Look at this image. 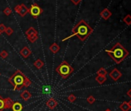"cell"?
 Masks as SVG:
<instances>
[{"label": "cell", "mask_w": 131, "mask_h": 111, "mask_svg": "<svg viewBox=\"0 0 131 111\" xmlns=\"http://www.w3.org/2000/svg\"><path fill=\"white\" fill-rule=\"evenodd\" d=\"M93 32V28L90 26L85 20L81 19L80 21L72 29V35L69 36L68 37L63 39L62 41L64 42L66 40L72 38L73 36H77L79 38V40L81 41H85V40L92 34V33Z\"/></svg>", "instance_id": "6da1fadb"}, {"label": "cell", "mask_w": 131, "mask_h": 111, "mask_svg": "<svg viewBox=\"0 0 131 111\" xmlns=\"http://www.w3.org/2000/svg\"><path fill=\"white\" fill-rule=\"evenodd\" d=\"M8 81L14 86V90H21L23 87H29L32 84L31 80L20 70H16L9 78Z\"/></svg>", "instance_id": "7a4b0ae2"}, {"label": "cell", "mask_w": 131, "mask_h": 111, "mask_svg": "<svg viewBox=\"0 0 131 111\" xmlns=\"http://www.w3.org/2000/svg\"><path fill=\"white\" fill-rule=\"evenodd\" d=\"M106 53L111 57L116 63H119L129 55L128 50L126 49L119 43H117L110 49H106Z\"/></svg>", "instance_id": "3957f363"}, {"label": "cell", "mask_w": 131, "mask_h": 111, "mask_svg": "<svg viewBox=\"0 0 131 111\" xmlns=\"http://www.w3.org/2000/svg\"><path fill=\"white\" fill-rule=\"evenodd\" d=\"M56 71L63 79H66L73 73L74 69L70 66L66 60H63V61L56 68Z\"/></svg>", "instance_id": "277c9868"}, {"label": "cell", "mask_w": 131, "mask_h": 111, "mask_svg": "<svg viewBox=\"0 0 131 111\" xmlns=\"http://www.w3.org/2000/svg\"><path fill=\"white\" fill-rule=\"evenodd\" d=\"M43 13V9L40 7L38 4L34 3L29 9V13L31 15L34 19L38 18Z\"/></svg>", "instance_id": "5b68a950"}, {"label": "cell", "mask_w": 131, "mask_h": 111, "mask_svg": "<svg viewBox=\"0 0 131 111\" xmlns=\"http://www.w3.org/2000/svg\"><path fill=\"white\" fill-rule=\"evenodd\" d=\"M14 10L22 17L26 16L27 13H29V8H27L25 4H20L16 6L14 8Z\"/></svg>", "instance_id": "8992f818"}, {"label": "cell", "mask_w": 131, "mask_h": 111, "mask_svg": "<svg viewBox=\"0 0 131 111\" xmlns=\"http://www.w3.org/2000/svg\"><path fill=\"white\" fill-rule=\"evenodd\" d=\"M109 75L110 78H111L113 80H114V81H117V80L122 76V73H120L116 68L113 69L112 71L109 73Z\"/></svg>", "instance_id": "52a82bcc"}, {"label": "cell", "mask_w": 131, "mask_h": 111, "mask_svg": "<svg viewBox=\"0 0 131 111\" xmlns=\"http://www.w3.org/2000/svg\"><path fill=\"white\" fill-rule=\"evenodd\" d=\"M46 104L48 106V108H49L50 109L53 110V109H54L58 106V102L56 101L55 99L52 98V99H48L47 101H46Z\"/></svg>", "instance_id": "ba28073f"}, {"label": "cell", "mask_w": 131, "mask_h": 111, "mask_svg": "<svg viewBox=\"0 0 131 111\" xmlns=\"http://www.w3.org/2000/svg\"><path fill=\"white\" fill-rule=\"evenodd\" d=\"M32 52L30 49L28 47V46H24L21 50H20V55L23 56V58L25 59H27L30 55H31Z\"/></svg>", "instance_id": "9c48e42d"}, {"label": "cell", "mask_w": 131, "mask_h": 111, "mask_svg": "<svg viewBox=\"0 0 131 111\" xmlns=\"http://www.w3.org/2000/svg\"><path fill=\"white\" fill-rule=\"evenodd\" d=\"M13 103H14V102L11 98H9V97L4 98V109H11Z\"/></svg>", "instance_id": "30bf717a"}, {"label": "cell", "mask_w": 131, "mask_h": 111, "mask_svg": "<svg viewBox=\"0 0 131 111\" xmlns=\"http://www.w3.org/2000/svg\"><path fill=\"white\" fill-rule=\"evenodd\" d=\"M112 16V13L109 11L108 9H104L103 11L100 13V16L101 18H103L104 20H107L109 19Z\"/></svg>", "instance_id": "8fae6325"}, {"label": "cell", "mask_w": 131, "mask_h": 111, "mask_svg": "<svg viewBox=\"0 0 131 111\" xmlns=\"http://www.w3.org/2000/svg\"><path fill=\"white\" fill-rule=\"evenodd\" d=\"M20 97H21L25 101H28V100L32 97V94L28 90H24V91L20 94Z\"/></svg>", "instance_id": "7c38bea8"}, {"label": "cell", "mask_w": 131, "mask_h": 111, "mask_svg": "<svg viewBox=\"0 0 131 111\" xmlns=\"http://www.w3.org/2000/svg\"><path fill=\"white\" fill-rule=\"evenodd\" d=\"M13 111H23V106L19 102H15L12 106Z\"/></svg>", "instance_id": "4fadbf2b"}, {"label": "cell", "mask_w": 131, "mask_h": 111, "mask_svg": "<svg viewBox=\"0 0 131 111\" xmlns=\"http://www.w3.org/2000/svg\"><path fill=\"white\" fill-rule=\"evenodd\" d=\"M49 49L53 53L56 54L60 50V46L57 43H53L51 46H49Z\"/></svg>", "instance_id": "5bb4252c"}, {"label": "cell", "mask_w": 131, "mask_h": 111, "mask_svg": "<svg viewBox=\"0 0 131 111\" xmlns=\"http://www.w3.org/2000/svg\"><path fill=\"white\" fill-rule=\"evenodd\" d=\"M26 35L27 36H31L33 35H38V31H36V29H34L33 27H30L26 31Z\"/></svg>", "instance_id": "9a60e30c"}, {"label": "cell", "mask_w": 131, "mask_h": 111, "mask_svg": "<svg viewBox=\"0 0 131 111\" xmlns=\"http://www.w3.org/2000/svg\"><path fill=\"white\" fill-rule=\"evenodd\" d=\"M33 65L36 68H37L38 69H42V67L44 66V62L42 59H38L37 60H36V62H34Z\"/></svg>", "instance_id": "2e32d148"}, {"label": "cell", "mask_w": 131, "mask_h": 111, "mask_svg": "<svg viewBox=\"0 0 131 111\" xmlns=\"http://www.w3.org/2000/svg\"><path fill=\"white\" fill-rule=\"evenodd\" d=\"M119 109H121L122 111H129L130 109L127 102H123L121 104L119 105Z\"/></svg>", "instance_id": "e0dca14e"}, {"label": "cell", "mask_w": 131, "mask_h": 111, "mask_svg": "<svg viewBox=\"0 0 131 111\" xmlns=\"http://www.w3.org/2000/svg\"><path fill=\"white\" fill-rule=\"evenodd\" d=\"M96 82L99 84H103L106 82V76H98L96 77Z\"/></svg>", "instance_id": "ac0fdd59"}, {"label": "cell", "mask_w": 131, "mask_h": 111, "mask_svg": "<svg viewBox=\"0 0 131 111\" xmlns=\"http://www.w3.org/2000/svg\"><path fill=\"white\" fill-rule=\"evenodd\" d=\"M97 75L98 76H106L107 75V71L104 68H100L97 71Z\"/></svg>", "instance_id": "d6986e66"}, {"label": "cell", "mask_w": 131, "mask_h": 111, "mask_svg": "<svg viewBox=\"0 0 131 111\" xmlns=\"http://www.w3.org/2000/svg\"><path fill=\"white\" fill-rule=\"evenodd\" d=\"M123 22H124L125 24H126V25H128V26L131 25V16H130V15L126 16L123 18Z\"/></svg>", "instance_id": "ffe728a7"}, {"label": "cell", "mask_w": 131, "mask_h": 111, "mask_svg": "<svg viewBox=\"0 0 131 111\" xmlns=\"http://www.w3.org/2000/svg\"><path fill=\"white\" fill-rule=\"evenodd\" d=\"M27 39L31 43H35V42H36L37 40H38L39 36L38 35H33V36H27Z\"/></svg>", "instance_id": "44dd1931"}, {"label": "cell", "mask_w": 131, "mask_h": 111, "mask_svg": "<svg viewBox=\"0 0 131 111\" xmlns=\"http://www.w3.org/2000/svg\"><path fill=\"white\" fill-rule=\"evenodd\" d=\"M86 101H87V103H89V104H93V103L96 101V99H95V97H94L93 96L90 95V96H89L87 97Z\"/></svg>", "instance_id": "7402d4cb"}, {"label": "cell", "mask_w": 131, "mask_h": 111, "mask_svg": "<svg viewBox=\"0 0 131 111\" xmlns=\"http://www.w3.org/2000/svg\"><path fill=\"white\" fill-rule=\"evenodd\" d=\"M3 13H4V14L6 15V16H10L12 14V9H11V8H9V7H6L4 10H3Z\"/></svg>", "instance_id": "603a6c76"}, {"label": "cell", "mask_w": 131, "mask_h": 111, "mask_svg": "<svg viewBox=\"0 0 131 111\" xmlns=\"http://www.w3.org/2000/svg\"><path fill=\"white\" fill-rule=\"evenodd\" d=\"M67 99L69 100V101L70 103H73L76 101V96L73 94H70L68 97H67Z\"/></svg>", "instance_id": "cb8c5ba5"}, {"label": "cell", "mask_w": 131, "mask_h": 111, "mask_svg": "<svg viewBox=\"0 0 131 111\" xmlns=\"http://www.w3.org/2000/svg\"><path fill=\"white\" fill-rule=\"evenodd\" d=\"M4 109V98L0 95V111H3Z\"/></svg>", "instance_id": "d4e9b609"}, {"label": "cell", "mask_w": 131, "mask_h": 111, "mask_svg": "<svg viewBox=\"0 0 131 111\" xmlns=\"http://www.w3.org/2000/svg\"><path fill=\"white\" fill-rule=\"evenodd\" d=\"M5 33H6L7 36H11L13 33V29L11 27H7L6 29V31H5Z\"/></svg>", "instance_id": "484cf974"}, {"label": "cell", "mask_w": 131, "mask_h": 111, "mask_svg": "<svg viewBox=\"0 0 131 111\" xmlns=\"http://www.w3.org/2000/svg\"><path fill=\"white\" fill-rule=\"evenodd\" d=\"M9 56V53L6 51V50H3V51L0 53V56L3 59H6Z\"/></svg>", "instance_id": "4316f807"}, {"label": "cell", "mask_w": 131, "mask_h": 111, "mask_svg": "<svg viewBox=\"0 0 131 111\" xmlns=\"http://www.w3.org/2000/svg\"><path fill=\"white\" fill-rule=\"evenodd\" d=\"M6 29V27L5 26L4 24H3V23L0 24V33L2 34L3 33H5Z\"/></svg>", "instance_id": "83f0119b"}, {"label": "cell", "mask_w": 131, "mask_h": 111, "mask_svg": "<svg viewBox=\"0 0 131 111\" xmlns=\"http://www.w3.org/2000/svg\"><path fill=\"white\" fill-rule=\"evenodd\" d=\"M74 5H76V6H77V5H79V3L82 1V0H70Z\"/></svg>", "instance_id": "f1b7e54d"}, {"label": "cell", "mask_w": 131, "mask_h": 111, "mask_svg": "<svg viewBox=\"0 0 131 111\" xmlns=\"http://www.w3.org/2000/svg\"><path fill=\"white\" fill-rule=\"evenodd\" d=\"M126 94H127V96H128L129 97L131 98V89H129L128 90L127 93H126Z\"/></svg>", "instance_id": "f546056e"}, {"label": "cell", "mask_w": 131, "mask_h": 111, "mask_svg": "<svg viewBox=\"0 0 131 111\" xmlns=\"http://www.w3.org/2000/svg\"><path fill=\"white\" fill-rule=\"evenodd\" d=\"M128 105H129V109H131V99L128 102Z\"/></svg>", "instance_id": "4dcf8cb0"}, {"label": "cell", "mask_w": 131, "mask_h": 111, "mask_svg": "<svg viewBox=\"0 0 131 111\" xmlns=\"http://www.w3.org/2000/svg\"><path fill=\"white\" fill-rule=\"evenodd\" d=\"M105 111H111V110H110L109 109H106Z\"/></svg>", "instance_id": "1f68e13d"}, {"label": "cell", "mask_w": 131, "mask_h": 111, "mask_svg": "<svg viewBox=\"0 0 131 111\" xmlns=\"http://www.w3.org/2000/svg\"><path fill=\"white\" fill-rule=\"evenodd\" d=\"M0 36H1V33H0Z\"/></svg>", "instance_id": "d6a6232c"}, {"label": "cell", "mask_w": 131, "mask_h": 111, "mask_svg": "<svg viewBox=\"0 0 131 111\" xmlns=\"http://www.w3.org/2000/svg\"><path fill=\"white\" fill-rule=\"evenodd\" d=\"M0 75H1V73H0Z\"/></svg>", "instance_id": "836d02e7"}]
</instances>
